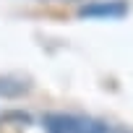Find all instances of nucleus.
<instances>
[{
    "mask_svg": "<svg viewBox=\"0 0 133 133\" xmlns=\"http://www.w3.org/2000/svg\"><path fill=\"white\" fill-rule=\"evenodd\" d=\"M47 133H107V125L91 117L68 115V112H50L42 120Z\"/></svg>",
    "mask_w": 133,
    "mask_h": 133,
    "instance_id": "f257e3e1",
    "label": "nucleus"
},
{
    "mask_svg": "<svg viewBox=\"0 0 133 133\" xmlns=\"http://www.w3.org/2000/svg\"><path fill=\"white\" fill-rule=\"evenodd\" d=\"M81 18H123L128 16V3L125 0H91L81 5L78 11Z\"/></svg>",
    "mask_w": 133,
    "mask_h": 133,
    "instance_id": "f03ea898",
    "label": "nucleus"
}]
</instances>
